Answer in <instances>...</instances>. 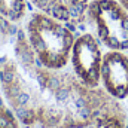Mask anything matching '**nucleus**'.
<instances>
[{"mask_svg":"<svg viewBox=\"0 0 128 128\" xmlns=\"http://www.w3.org/2000/svg\"><path fill=\"white\" fill-rule=\"evenodd\" d=\"M85 20L109 51H128V10L119 0L90 2Z\"/></svg>","mask_w":128,"mask_h":128,"instance_id":"nucleus-3","label":"nucleus"},{"mask_svg":"<svg viewBox=\"0 0 128 128\" xmlns=\"http://www.w3.org/2000/svg\"><path fill=\"white\" fill-rule=\"evenodd\" d=\"M94 128H128V118L124 106L104 113L96 122Z\"/></svg>","mask_w":128,"mask_h":128,"instance_id":"nucleus-8","label":"nucleus"},{"mask_svg":"<svg viewBox=\"0 0 128 128\" xmlns=\"http://www.w3.org/2000/svg\"><path fill=\"white\" fill-rule=\"evenodd\" d=\"M101 84L116 100L128 97V55L124 51H109L103 55Z\"/></svg>","mask_w":128,"mask_h":128,"instance_id":"nucleus-5","label":"nucleus"},{"mask_svg":"<svg viewBox=\"0 0 128 128\" xmlns=\"http://www.w3.org/2000/svg\"><path fill=\"white\" fill-rule=\"evenodd\" d=\"M20 119L6 100L0 97V128H20Z\"/></svg>","mask_w":128,"mask_h":128,"instance_id":"nucleus-10","label":"nucleus"},{"mask_svg":"<svg viewBox=\"0 0 128 128\" xmlns=\"http://www.w3.org/2000/svg\"><path fill=\"white\" fill-rule=\"evenodd\" d=\"M14 24L15 22L0 15V76L3 67L14 55V45L18 33V28Z\"/></svg>","mask_w":128,"mask_h":128,"instance_id":"nucleus-7","label":"nucleus"},{"mask_svg":"<svg viewBox=\"0 0 128 128\" xmlns=\"http://www.w3.org/2000/svg\"><path fill=\"white\" fill-rule=\"evenodd\" d=\"M0 88L26 127H94L104 113L122 106L104 88L80 82L73 72L45 67L22 30L16 33L14 55L2 70Z\"/></svg>","mask_w":128,"mask_h":128,"instance_id":"nucleus-1","label":"nucleus"},{"mask_svg":"<svg viewBox=\"0 0 128 128\" xmlns=\"http://www.w3.org/2000/svg\"><path fill=\"white\" fill-rule=\"evenodd\" d=\"M39 12L61 22H80L86 16L90 0H30Z\"/></svg>","mask_w":128,"mask_h":128,"instance_id":"nucleus-6","label":"nucleus"},{"mask_svg":"<svg viewBox=\"0 0 128 128\" xmlns=\"http://www.w3.org/2000/svg\"><path fill=\"white\" fill-rule=\"evenodd\" d=\"M103 55L104 54L101 52V46L96 34L85 33L74 39L70 63L76 78L91 88L100 86Z\"/></svg>","mask_w":128,"mask_h":128,"instance_id":"nucleus-4","label":"nucleus"},{"mask_svg":"<svg viewBox=\"0 0 128 128\" xmlns=\"http://www.w3.org/2000/svg\"><path fill=\"white\" fill-rule=\"evenodd\" d=\"M119 3H121V4H122V6L128 10V0H119Z\"/></svg>","mask_w":128,"mask_h":128,"instance_id":"nucleus-11","label":"nucleus"},{"mask_svg":"<svg viewBox=\"0 0 128 128\" xmlns=\"http://www.w3.org/2000/svg\"><path fill=\"white\" fill-rule=\"evenodd\" d=\"M26 36L37 60L45 67L61 70L68 64L74 36L61 21L42 12L32 14Z\"/></svg>","mask_w":128,"mask_h":128,"instance_id":"nucleus-2","label":"nucleus"},{"mask_svg":"<svg viewBox=\"0 0 128 128\" xmlns=\"http://www.w3.org/2000/svg\"><path fill=\"white\" fill-rule=\"evenodd\" d=\"M27 2L26 0H0V15L10 20L12 22H18L26 16Z\"/></svg>","mask_w":128,"mask_h":128,"instance_id":"nucleus-9","label":"nucleus"}]
</instances>
